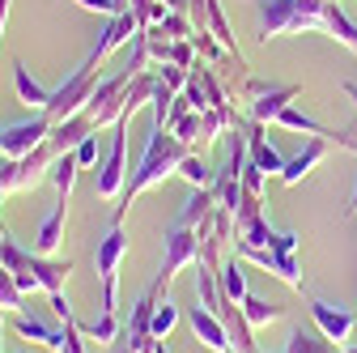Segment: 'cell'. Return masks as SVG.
Listing matches in <instances>:
<instances>
[{"mask_svg":"<svg viewBox=\"0 0 357 353\" xmlns=\"http://www.w3.org/2000/svg\"><path fill=\"white\" fill-rule=\"evenodd\" d=\"M153 34H158V38H192V34H196V26H192V17H188V13H174V9H170V13L153 26Z\"/></svg>","mask_w":357,"mask_h":353,"instance_id":"83f0119b","label":"cell"},{"mask_svg":"<svg viewBox=\"0 0 357 353\" xmlns=\"http://www.w3.org/2000/svg\"><path fill=\"white\" fill-rule=\"evenodd\" d=\"M255 222H264V196H251V192H243V204H238V213H234V226H238V234H243V230H251Z\"/></svg>","mask_w":357,"mask_h":353,"instance_id":"f1b7e54d","label":"cell"},{"mask_svg":"<svg viewBox=\"0 0 357 353\" xmlns=\"http://www.w3.org/2000/svg\"><path fill=\"white\" fill-rule=\"evenodd\" d=\"M255 5H259V26H255L259 43L302 30L324 34V5H315V0H255Z\"/></svg>","mask_w":357,"mask_h":353,"instance_id":"7a4b0ae2","label":"cell"},{"mask_svg":"<svg viewBox=\"0 0 357 353\" xmlns=\"http://www.w3.org/2000/svg\"><path fill=\"white\" fill-rule=\"evenodd\" d=\"M200 115H204V111H188V115L170 119V132H174L183 145H196V141H200Z\"/></svg>","mask_w":357,"mask_h":353,"instance_id":"1f68e13d","label":"cell"},{"mask_svg":"<svg viewBox=\"0 0 357 353\" xmlns=\"http://www.w3.org/2000/svg\"><path fill=\"white\" fill-rule=\"evenodd\" d=\"M238 306H243V320H247L251 328H268V324H277V320L285 315V306L268 302V298H255V294H247Z\"/></svg>","mask_w":357,"mask_h":353,"instance_id":"7402d4cb","label":"cell"},{"mask_svg":"<svg viewBox=\"0 0 357 353\" xmlns=\"http://www.w3.org/2000/svg\"><path fill=\"white\" fill-rule=\"evenodd\" d=\"M217 277H221V290H226V298H230L234 306L251 294V290H247V273H243V260H238V255H226V264H221V273H217Z\"/></svg>","mask_w":357,"mask_h":353,"instance_id":"603a6c76","label":"cell"},{"mask_svg":"<svg viewBox=\"0 0 357 353\" xmlns=\"http://www.w3.org/2000/svg\"><path fill=\"white\" fill-rule=\"evenodd\" d=\"M243 98H247V107H251V119L273 123L294 98H302V85H273V81L247 77V81H243Z\"/></svg>","mask_w":357,"mask_h":353,"instance_id":"52a82bcc","label":"cell"},{"mask_svg":"<svg viewBox=\"0 0 357 353\" xmlns=\"http://www.w3.org/2000/svg\"><path fill=\"white\" fill-rule=\"evenodd\" d=\"M77 153H60L56 162H52V183H56V192L60 196H73V183H77Z\"/></svg>","mask_w":357,"mask_h":353,"instance_id":"d4e9b609","label":"cell"},{"mask_svg":"<svg viewBox=\"0 0 357 353\" xmlns=\"http://www.w3.org/2000/svg\"><path fill=\"white\" fill-rule=\"evenodd\" d=\"M188 324H192V332H196V340H200L204 349H213V353H234V340H230L226 324H221L213 311L192 306V311H188Z\"/></svg>","mask_w":357,"mask_h":353,"instance_id":"9a60e30c","label":"cell"},{"mask_svg":"<svg viewBox=\"0 0 357 353\" xmlns=\"http://www.w3.org/2000/svg\"><path fill=\"white\" fill-rule=\"evenodd\" d=\"M9 166H13V158H0V200L9 196Z\"/></svg>","mask_w":357,"mask_h":353,"instance_id":"f35d334b","label":"cell"},{"mask_svg":"<svg viewBox=\"0 0 357 353\" xmlns=\"http://www.w3.org/2000/svg\"><path fill=\"white\" fill-rule=\"evenodd\" d=\"M60 153L52 149V141H43L34 153H26V158H17L13 166H9V192H34L43 179H52V162H56Z\"/></svg>","mask_w":357,"mask_h":353,"instance_id":"8fae6325","label":"cell"},{"mask_svg":"<svg viewBox=\"0 0 357 353\" xmlns=\"http://www.w3.org/2000/svg\"><path fill=\"white\" fill-rule=\"evenodd\" d=\"M285 353H336V345L315 328V332H306V328H294L289 332V345H285Z\"/></svg>","mask_w":357,"mask_h":353,"instance_id":"cb8c5ba5","label":"cell"},{"mask_svg":"<svg viewBox=\"0 0 357 353\" xmlns=\"http://www.w3.org/2000/svg\"><path fill=\"white\" fill-rule=\"evenodd\" d=\"M94 85H98V60H94V56H85V60L64 77L60 90H52V103H47V111H43V115H47L52 123L81 115V111L89 107V94H94Z\"/></svg>","mask_w":357,"mask_h":353,"instance_id":"3957f363","label":"cell"},{"mask_svg":"<svg viewBox=\"0 0 357 353\" xmlns=\"http://www.w3.org/2000/svg\"><path fill=\"white\" fill-rule=\"evenodd\" d=\"M13 353H26V349H13Z\"/></svg>","mask_w":357,"mask_h":353,"instance_id":"ee69618b","label":"cell"},{"mask_svg":"<svg viewBox=\"0 0 357 353\" xmlns=\"http://www.w3.org/2000/svg\"><path fill=\"white\" fill-rule=\"evenodd\" d=\"M213 209H217L213 188H192V192H188V200H183V209H178V217H174L170 226H188V230H196Z\"/></svg>","mask_w":357,"mask_h":353,"instance_id":"d6986e66","label":"cell"},{"mask_svg":"<svg viewBox=\"0 0 357 353\" xmlns=\"http://www.w3.org/2000/svg\"><path fill=\"white\" fill-rule=\"evenodd\" d=\"M188 153H192V145H183L166 123L153 119V123H149V137H145V153H141L137 166H132L128 188H123V196H119V204H115V213H111V226H123L128 204L137 200L141 192H149L153 183H162L166 174H178V166H183Z\"/></svg>","mask_w":357,"mask_h":353,"instance_id":"6da1fadb","label":"cell"},{"mask_svg":"<svg viewBox=\"0 0 357 353\" xmlns=\"http://www.w3.org/2000/svg\"><path fill=\"white\" fill-rule=\"evenodd\" d=\"M128 81H132V73L119 68V73H111V77H102V81L94 85V94H89V107H85V115L94 119V128H107V123H115V119L128 115V107H123Z\"/></svg>","mask_w":357,"mask_h":353,"instance_id":"9c48e42d","label":"cell"},{"mask_svg":"<svg viewBox=\"0 0 357 353\" xmlns=\"http://www.w3.org/2000/svg\"><path fill=\"white\" fill-rule=\"evenodd\" d=\"M81 9L89 13H102V17H115V13H128L132 9V0H77Z\"/></svg>","mask_w":357,"mask_h":353,"instance_id":"e575fe53","label":"cell"},{"mask_svg":"<svg viewBox=\"0 0 357 353\" xmlns=\"http://www.w3.org/2000/svg\"><path fill=\"white\" fill-rule=\"evenodd\" d=\"M178 174H183L192 188H213V170L200 162V153H188V158H183V166H178Z\"/></svg>","mask_w":357,"mask_h":353,"instance_id":"4dcf8cb0","label":"cell"},{"mask_svg":"<svg viewBox=\"0 0 357 353\" xmlns=\"http://www.w3.org/2000/svg\"><path fill=\"white\" fill-rule=\"evenodd\" d=\"M315 328L328 336V340H349L353 336V324H357V306H340V302H328V298H310L306 302Z\"/></svg>","mask_w":357,"mask_h":353,"instance_id":"7c38bea8","label":"cell"},{"mask_svg":"<svg viewBox=\"0 0 357 353\" xmlns=\"http://www.w3.org/2000/svg\"><path fill=\"white\" fill-rule=\"evenodd\" d=\"M128 255V234L123 226H111L102 239H98V281H102V311L107 315H119V260Z\"/></svg>","mask_w":357,"mask_h":353,"instance_id":"8992f818","label":"cell"},{"mask_svg":"<svg viewBox=\"0 0 357 353\" xmlns=\"http://www.w3.org/2000/svg\"><path fill=\"white\" fill-rule=\"evenodd\" d=\"M344 213H349V217L357 213V183H353V192H349V204H344Z\"/></svg>","mask_w":357,"mask_h":353,"instance_id":"ab89813d","label":"cell"},{"mask_svg":"<svg viewBox=\"0 0 357 353\" xmlns=\"http://www.w3.org/2000/svg\"><path fill=\"white\" fill-rule=\"evenodd\" d=\"M5 22H9V0H0V34H5Z\"/></svg>","mask_w":357,"mask_h":353,"instance_id":"60d3db41","label":"cell"},{"mask_svg":"<svg viewBox=\"0 0 357 353\" xmlns=\"http://www.w3.org/2000/svg\"><path fill=\"white\" fill-rule=\"evenodd\" d=\"M196 260H200V239H196V230H188V226H170L166 230V251H162V269H158V285L166 290L183 269H196Z\"/></svg>","mask_w":357,"mask_h":353,"instance_id":"ba28073f","label":"cell"},{"mask_svg":"<svg viewBox=\"0 0 357 353\" xmlns=\"http://www.w3.org/2000/svg\"><path fill=\"white\" fill-rule=\"evenodd\" d=\"M68 204H73V196H56V204L47 209V217H43V226H38V234H34V251H38V255H52V251L64 243Z\"/></svg>","mask_w":357,"mask_h":353,"instance_id":"2e32d148","label":"cell"},{"mask_svg":"<svg viewBox=\"0 0 357 353\" xmlns=\"http://www.w3.org/2000/svg\"><path fill=\"white\" fill-rule=\"evenodd\" d=\"M13 90H17V98H22L26 107H34V111H47V103H52V90H47V85H38L22 60H13Z\"/></svg>","mask_w":357,"mask_h":353,"instance_id":"ffe728a7","label":"cell"},{"mask_svg":"<svg viewBox=\"0 0 357 353\" xmlns=\"http://www.w3.org/2000/svg\"><path fill=\"white\" fill-rule=\"evenodd\" d=\"M328 153H332V141H328V137H310V141H306L294 158H285V166H281L277 179H281L285 188H298L302 179H310V170H315Z\"/></svg>","mask_w":357,"mask_h":353,"instance_id":"4fadbf2b","label":"cell"},{"mask_svg":"<svg viewBox=\"0 0 357 353\" xmlns=\"http://www.w3.org/2000/svg\"><path fill=\"white\" fill-rule=\"evenodd\" d=\"M141 34V22H137V13H115V17H107V30L98 34V43H94V47H89V56H94V60H107L111 52H119L123 47V43H132V38H137Z\"/></svg>","mask_w":357,"mask_h":353,"instance_id":"5bb4252c","label":"cell"},{"mask_svg":"<svg viewBox=\"0 0 357 353\" xmlns=\"http://www.w3.org/2000/svg\"><path fill=\"white\" fill-rule=\"evenodd\" d=\"M340 90H344V98H353V103H357V81H344Z\"/></svg>","mask_w":357,"mask_h":353,"instance_id":"b9f144b4","label":"cell"},{"mask_svg":"<svg viewBox=\"0 0 357 353\" xmlns=\"http://www.w3.org/2000/svg\"><path fill=\"white\" fill-rule=\"evenodd\" d=\"M0 311H26V294L17 290V281H13V273L0 264Z\"/></svg>","mask_w":357,"mask_h":353,"instance_id":"4316f807","label":"cell"},{"mask_svg":"<svg viewBox=\"0 0 357 353\" xmlns=\"http://www.w3.org/2000/svg\"><path fill=\"white\" fill-rule=\"evenodd\" d=\"M178 328V306L170 302V298H158V306H153V336L162 340V336H170Z\"/></svg>","mask_w":357,"mask_h":353,"instance_id":"f546056e","label":"cell"},{"mask_svg":"<svg viewBox=\"0 0 357 353\" xmlns=\"http://www.w3.org/2000/svg\"><path fill=\"white\" fill-rule=\"evenodd\" d=\"M183 98H188L192 111H208V94H204V81H200L196 68H192V77H188V85H183Z\"/></svg>","mask_w":357,"mask_h":353,"instance_id":"836d02e7","label":"cell"},{"mask_svg":"<svg viewBox=\"0 0 357 353\" xmlns=\"http://www.w3.org/2000/svg\"><path fill=\"white\" fill-rule=\"evenodd\" d=\"M298 247H302V234L281 230V243H277V247H238L234 255L247 260V264L268 269L273 277H281L289 290H302V260H298Z\"/></svg>","mask_w":357,"mask_h":353,"instance_id":"277c9868","label":"cell"},{"mask_svg":"<svg viewBox=\"0 0 357 353\" xmlns=\"http://www.w3.org/2000/svg\"><path fill=\"white\" fill-rule=\"evenodd\" d=\"M47 302H52V315H56L60 324H64V320H77L73 306H68V298H64V290H60V294H47Z\"/></svg>","mask_w":357,"mask_h":353,"instance_id":"74e56055","label":"cell"},{"mask_svg":"<svg viewBox=\"0 0 357 353\" xmlns=\"http://www.w3.org/2000/svg\"><path fill=\"white\" fill-rule=\"evenodd\" d=\"M30 273L38 277V285L47 290V294H60L64 281H68V273H73V260H52V255H38V251H34Z\"/></svg>","mask_w":357,"mask_h":353,"instance_id":"ac0fdd59","label":"cell"},{"mask_svg":"<svg viewBox=\"0 0 357 353\" xmlns=\"http://www.w3.org/2000/svg\"><path fill=\"white\" fill-rule=\"evenodd\" d=\"M94 132H98V128H94V119L81 111V115H73V119H60V123L52 128V137H47V141H52V149H56V153H73L85 137H94Z\"/></svg>","mask_w":357,"mask_h":353,"instance_id":"e0dca14e","label":"cell"},{"mask_svg":"<svg viewBox=\"0 0 357 353\" xmlns=\"http://www.w3.org/2000/svg\"><path fill=\"white\" fill-rule=\"evenodd\" d=\"M234 123H238V115H234L230 107H208V111L200 115V141H196V145H200V149H208L213 141L226 137Z\"/></svg>","mask_w":357,"mask_h":353,"instance_id":"44dd1931","label":"cell"},{"mask_svg":"<svg viewBox=\"0 0 357 353\" xmlns=\"http://www.w3.org/2000/svg\"><path fill=\"white\" fill-rule=\"evenodd\" d=\"M336 353H357V345H344V349H336Z\"/></svg>","mask_w":357,"mask_h":353,"instance_id":"7bdbcfd3","label":"cell"},{"mask_svg":"<svg viewBox=\"0 0 357 353\" xmlns=\"http://www.w3.org/2000/svg\"><path fill=\"white\" fill-rule=\"evenodd\" d=\"M264 183H268V174L247 158V166H243V192H251V196H264Z\"/></svg>","mask_w":357,"mask_h":353,"instance_id":"d590c367","label":"cell"},{"mask_svg":"<svg viewBox=\"0 0 357 353\" xmlns=\"http://www.w3.org/2000/svg\"><path fill=\"white\" fill-rule=\"evenodd\" d=\"M52 119L47 115H30V119H22V123H9V128H0V158H26V153H34L43 141L52 137Z\"/></svg>","mask_w":357,"mask_h":353,"instance_id":"30bf717a","label":"cell"},{"mask_svg":"<svg viewBox=\"0 0 357 353\" xmlns=\"http://www.w3.org/2000/svg\"><path fill=\"white\" fill-rule=\"evenodd\" d=\"M77 328H81L89 340H98V345H115V340H119V315H107V311H102L94 324H77Z\"/></svg>","mask_w":357,"mask_h":353,"instance_id":"484cf974","label":"cell"},{"mask_svg":"<svg viewBox=\"0 0 357 353\" xmlns=\"http://www.w3.org/2000/svg\"><path fill=\"white\" fill-rule=\"evenodd\" d=\"M73 153H77V166H81V170L98 166V132H94V137H85V141H81Z\"/></svg>","mask_w":357,"mask_h":353,"instance_id":"8d00e7d4","label":"cell"},{"mask_svg":"<svg viewBox=\"0 0 357 353\" xmlns=\"http://www.w3.org/2000/svg\"><path fill=\"white\" fill-rule=\"evenodd\" d=\"M192 43H196V56H200L204 64H217V60H221V52H226V47H221V43L213 38V30H196V34H192Z\"/></svg>","mask_w":357,"mask_h":353,"instance_id":"d6a6232c","label":"cell"},{"mask_svg":"<svg viewBox=\"0 0 357 353\" xmlns=\"http://www.w3.org/2000/svg\"><path fill=\"white\" fill-rule=\"evenodd\" d=\"M128 119L132 115H123V119H115L111 128V149H107V158H102V166H98V183H94V192L102 196V200H119L123 196V188H128Z\"/></svg>","mask_w":357,"mask_h":353,"instance_id":"5b68a950","label":"cell"}]
</instances>
